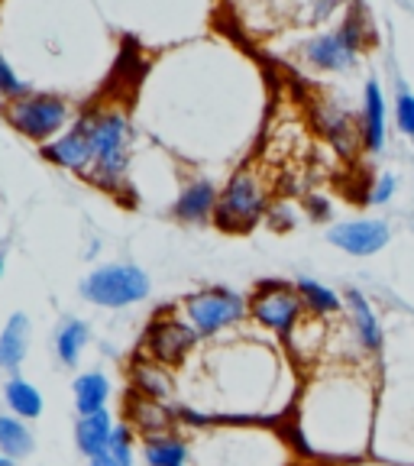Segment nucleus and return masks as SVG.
<instances>
[{"label": "nucleus", "mask_w": 414, "mask_h": 466, "mask_svg": "<svg viewBox=\"0 0 414 466\" xmlns=\"http://www.w3.org/2000/svg\"><path fill=\"white\" fill-rule=\"evenodd\" d=\"M376 376L359 363L320 366L291 415V444L318 460L363 457L376 441Z\"/></svg>", "instance_id": "obj_1"}, {"label": "nucleus", "mask_w": 414, "mask_h": 466, "mask_svg": "<svg viewBox=\"0 0 414 466\" xmlns=\"http://www.w3.org/2000/svg\"><path fill=\"white\" fill-rule=\"evenodd\" d=\"M288 441L259 424L217 421L191 444V466H288Z\"/></svg>", "instance_id": "obj_2"}, {"label": "nucleus", "mask_w": 414, "mask_h": 466, "mask_svg": "<svg viewBox=\"0 0 414 466\" xmlns=\"http://www.w3.org/2000/svg\"><path fill=\"white\" fill-rule=\"evenodd\" d=\"M85 120L95 146V166L87 172V182L110 195H120L126 188V168H130V120L116 107L91 110Z\"/></svg>", "instance_id": "obj_3"}, {"label": "nucleus", "mask_w": 414, "mask_h": 466, "mask_svg": "<svg viewBox=\"0 0 414 466\" xmlns=\"http://www.w3.org/2000/svg\"><path fill=\"white\" fill-rule=\"evenodd\" d=\"M178 314L197 330L201 340H214V337L237 330L249 318V299L227 285H207V289L185 295Z\"/></svg>", "instance_id": "obj_4"}, {"label": "nucleus", "mask_w": 414, "mask_h": 466, "mask_svg": "<svg viewBox=\"0 0 414 466\" xmlns=\"http://www.w3.org/2000/svg\"><path fill=\"white\" fill-rule=\"evenodd\" d=\"M4 120L26 139L45 146L56 137H62V130L72 124V104L58 95H36V91H29L26 97H16V101L4 104Z\"/></svg>", "instance_id": "obj_5"}, {"label": "nucleus", "mask_w": 414, "mask_h": 466, "mask_svg": "<svg viewBox=\"0 0 414 466\" xmlns=\"http://www.w3.org/2000/svg\"><path fill=\"white\" fill-rule=\"evenodd\" d=\"M78 291L81 299L97 308H130L149 299L153 285H149V276L133 262H107L81 279Z\"/></svg>", "instance_id": "obj_6"}, {"label": "nucleus", "mask_w": 414, "mask_h": 466, "mask_svg": "<svg viewBox=\"0 0 414 466\" xmlns=\"http://www.w3.org/2000/svg\"><path fill=\"white\" fill-rule=\"evenodd\" d=\"M249 318L259 330L288 340L295 328L308 318V308L295 282H259L249 295Z\"/></svg>", "instance_id": "obj_7"}, {"label": "nucleus", "mask_w": 414, "mask_h": 466, "mask_svg": "<svg viewBox=\"0 0 414 466\" xmlns=\"http://www.w3.org/2000/svg\"><path fill=\"white\" fill-rule=\"evenodd\" d=\"M266 211H269V204H266L262 182L253 172H237L217 195L214 224L224 233H247L266 218Z\"/></svg>", "instance_id": "obj_8"}, {"label": "nucleus", "mask_w": 414, "mask_h": 466, "mask_svg": "<svg viewBox=\"0 0 414 466\" xmlns=\"http://www.w3.org/2000/svg\"><path fill=\"white\" fill-rule=\"evenodd\" d=\"M197 343H201V337H197V330L191 328L182 314L162 311V314H156L143 330L146 357L168 366V370L188 363V357L197 350Z\"/></svg>", "instance_id": "obj_9"}, {"label": "nucleus", "mask_w": 414, "mask_h": 466, "mask_svg": "<svg viewBox=\"0 0 414 466\" xmlns=\"http://www.w3.org/2000/svg\"><path fill=\"white\" fill-rule=\"evenodd\" d=\"M369 43L366 23L359 14H349L347 23L334 33H320L305 46V58L320 72H347L357 56L363 52V46Z\"/></svg>", "instance_id": "obj_10"}, {"label": "nucleus", "mask_w": 414, "mask_h": 466, "mask_svg": "<svg viewBox=\"0 0 414 466\" xmlns=\"http://www.w3.org/2000/svg\"><path fill=\"white\" fill-rule=\"evenodd\" d=\"M343 305H347L349 334H353L359 357L379 360L382 357V347H386V330H382V320H379L372 301L359 289H347L343 291Z\"/></svg>", "instance_id": "obj_11"}, {"label": "nucleus", "mask_w": 414, "mask_h": 466, "mask_svg": "<svg viewBox=\"0 0 414 466\" xmlns=\"http://www.w3.org/2000/svg\"><path fill=\"white\" fill-rule=\"evenodd\" d=\"M389 240H392V227L379 218L343 220L328 230V243L347 256H376L379 249L389 247Z\"/></svg>", "instance_id": "obj_12"}, {"label": "nucleus", "mask_w": 414, "mask_h": 466, "mask_svg": "<svg viewBox=\"0 0 414 466\" xmlns=\"http://www.w3.org/2000/svg\"><path fill=\"white\" fill-rule=\"evenodd\" d=\"M43 159L87 178V172L95 166V146H91V130H87L85 116H78L62 137H56L52 143L43 146Z\"/></svg>", "instance_id": "obj_13"}, {"label": "nucleus", "mask_w": 414, "mask_h": 466, "mask_svg": "<svg viewBox=\"0 0 414 466\" xmlns=\"http://www.w3.org/2000/svg\"><path fill=\"white\" fill-rule=\"evenodd\" d=\"M363 149L369 156H379L386 149V137H389V110H386V97H382V87L376 78L366 81L363 91Z\"/></svg>", "instance_id": "obj_14"}, {"label": "nucleus", "mask_w": 414, "mask_h": 466, "mask_svg": "<svg viewBox=\"0 0 414 466\" xmlns=\"http://www.w3.org/2000/svg\"><path fill=\"white\" fill-rule=\"evenodd\" d=\"M126 415H130L126 424L143 437L166 434V431H175V424H178V408H172L168 401L146 399V395H136V392L126 401Z\"/></svg>", "instance_id": "obj_15"}, {"label": "nucleus", "mask_w": 414, "mask_h": 466, "mask_svg": "<svg viewBox=\"0 0 414 466\" xmlns=\"http://www.w3.org/2000/svg\"><path fill=\"white\" fill-rule=\"evenodd\" d=\"M214 208H217V188L207 178H191L172 204V214L182 224H207L214 220Z\"/></svg>", "instance_id": "obj_16"}, {"label": "nucleus", "mask_w": 414, "mask_h": 466, "mask_svg": "<svg viewBox=\"0 0 414 466\" xmlns=\"http://www.w3.org/2000/svg\"><path fill=\"white\" fill-rule=\"evenodd\" d=\"M139 457L146 466H191V441L178 431L143 437Z\"/></svg>", "instance_id": "obj_17"}, {"label": "nucleus", "mask_w": 414, "mask_h": 466, "mask_svg": "<svg viewBox=\"0 0 414 466\" xmlns=\"http://www.w3.org/2000/svg\"><path fill=\"white\" fill-rule=\"evenodd\" d=\"M29 343H33V324H29L26 314H10L4 330H0V370L16 376V370L23 366L29 353Z\"/></svg>", "instance_id": "obj_18"}, {"label": "nucleus", "mask_w": 414, "mask_h": 466, "mask_svg": "<svg viewBox=\"0 0 414 466\" xmlns=\"http://www.w3.org/2000/svg\"><path fill=\"white\" fill-rule=\"evenodd\" d=\"M110 434H114V418L110 411H95V415H78V424H75V447L78 453H85L87 460L104 457L110 447Z\"/></svg>", "instance_id": "obj_19"}, {"label": "nucleus", "mask_w": 414, "mask_h": 466, "mask_svg": "<svg viewBox=\"0 0 414 466\" xmlns=\"http://www.w3.org/2000/svg\"><path fill=\"white\" fill-rule=\"evenodd\" d=\"M133 379V392L146 395V399H156V401H168L175 395V376L168 372V366L156 363V360H139L130 372Z\"/></svg>", "instance_id": "obj_20"}, {"label": "nucleus", "mask_w": 414, "mask_h": 466, "mask_svg": "<svg viewBox=\"0 0 414 466\" xmlns=\"http://www.w3.org/2000/svg\"><path fill=\"white\" fill-rule=\"evenodd\" d=\"M110 379L104 376L101 370H87L81 372L78 379L72 382V399H75V408H78V415H95V411H104L110 401Z\"/></svg>", "instance_id": "obj_21"}, {"label": "nucleus", "mask_w": 414, "mask_h": 466, "mask_svg": "<svg viewBox=\"0 0 414 466\" xmlns=\"http://www.w3.org/2000/svg\"><path fill=\"white\" fill-rule=\"evenodd\" d=\"M4 405H7L10 415L23 418V421H36V418L43 415L45 399L29 379L10 376L7 382H4Z\"/></svg>", "instance_id": "obj_22"}, {"label": "nucleus", "mask_w": 414, "mask_h": 466, "mask_svg": "<svg viewBox=\"0 0 414 466\" xmlns=\"http://www.w3.org/2000/svg\"><path fill=\"white\" fill-rule=\"evenodd\" d=\"M295 289H298L301 301H305L308 314L311 318H320V320H330L343 311V299L337 295L330 285L318 282V279H308V276H298L295 279Z\"/></svg>", "instance_id": "obj_23"}, {"label": "nucleus", "mask_w": 414, "mask_h": 466, "mask_svg": "<svg viewBox=\"0 0 414 466\" xmlns=\"http://www.w3.org/2000/svg\"><path fill=\"white\" fill-rule=\"evenodd\" d=\"M87 343H91V328L78 318L62 320V324L56 328V337H52V350H56V360L62 366L78 363Z\"/></svg>", "instance_id": "obj_24"}, {"label": "nucleus", "mask_w": 414, "mask_h": 466, "mask_svg": "<svg viewBox=\"0 0 414 466\" xmlns=\"http://www.w3.org/2000/svg\"><path fill=\"white\" fill-rule=\"evenodd\" d=\"M0 451L7 453L10 460H23L36 451V437L29 431V421L4 411L0 415Z\"/></svg>", "instance_id": "obj_25"}, {"label": "nucleus", "mask_w": 414, "mask_h": 466, "mask_svg": "<svg viewBox=\"0 0 414 466\" xmlns=\"http://www.w3.org/2000/svg\"><path fill=\"white\" fill-rule=\"evenodd\" d=\"M320 127H324V133L340 146L343 153H353L357 146H363V127L353 124V116L343 114V110L324 107V114H320Z\"/></svg>", "instance_id": "obj_26"}, {"label": "nucleus", "mask_w": 414, "mask_h": 466, "mask_svg": "<svg viewBox=\"0 0 414 466\" xmlns=\"http://www.w3.org/2000/svg\"><path fill=\"white\" fill-rule=\"evenodd\" d=\"M136 431L130 424H114V434H110L107 457L116 466H136Z\"/></svg>", "instance_id": "obj_27"}, {"label": "nucleus", "mask_w": 414, "mask_h": 466, "mask_svg": "<svg viewBox=\"0 0 414 466\" xmlns=\"http://www.w3.org/2000/svg\"><path fill=\"white\" fill-rule=\"evenodd\" d=\"M395 124H399L401 137H408L414 143V95L399 81L395 91Z\"/></svg>", "instance_id": "obj_28"}, {"label": "nucleus", "mask_w": 414, "mask_h": 466, "mask_svg": "<svg viewBox=\"0 0 414 466\" xmlns=\"http://www.w3.org/2000/svg\"><path fill=\"white\" fill-rule=\"evenodd\" d=\"M26 95H29V85L16 78V72L10 68V62L0 56V97L16 101V97H26Z\"/></svg>", "instance_id": "obj_29"}, {"label": "nucleus", "mask_w": 414, "mask_h": 466, "mask_svg": "<svg viewBox=\"0 0 414 466\" xmlns=\"http://www.w3.org/2000/svg\"><path fill=\"white\" fill-rule=\"evenodd\" d=\"M395 191H399V178H395L392 172H382L376 182H372L369 198H366V201L369 204H389L395 198Z\"/></svg>", "instance_id": "obj_30"}, {"label": "nucleus", "mask_w": 414, "mask_h": 466, "mask_svg": "<svg viewBox=\"0 0 414 466\" xmlns=\"http://www.w3.org/2000/svg\"><path fill=\"white\" fill-rule=\"evenodd\" d=\"M266 224L276 233H288L295 227V211H291L288 204H272L269 211H266Z\"/></svg>", "instance_id": "obj_31"}, {"label": "nucleus", "mask_w": 414, "mask_h": 466, "mask_svg": "<svg viewBox=\"0 0 414 466\" xmlns=\"http://www.w3.org/2000/svg\"><path fill=\"white\" fill-rule=\"evenodd\" d=\"M337 4H340V0H318V7H314V16H330V10L337 7Z\"/></svg>", "instance_id": "obj_32"}, {"label": "nucleus", "mask_w": 414, "mask_h": 466, "mask_svg": "<svg viewBox=\"0 0 414 466\" xmlns=\"http://www.w3.org/2000/svg\"><path fill=\"white\" fill-rule=\"evenodd\" d=\"M87 463H91V466H116L114 460L107 457V453H104V457H95V460H87Z\"/></svg>", "instance_id": "obj_33"}, {"label": "nucleus", "mask_w": 414, "mask_h": 466, "mask_svg": "<svg viewBox=\"0 0 414 466\" xmlns=\"http://www.w3.org/2000/svg\"><path fill=\"white\" fill-rule=\"evenodd\" d=\"M0 466H16V460H10V457H7V453L0 451Z\"/></svg>", "instance_id": "obj_34"}, {"label": "nucleus", "mask_w": 414, "mask_h": 466, "mask_svg": "<svg viewBox=\"0 0 414 466\" xmlns=\"http://www.w3.org/2000/svg\"><path fill=\"white\" fill-rule=\"evenodd\" d=\"M4 266H7V259H4V249H0V276H4Z\"/></svg>", "instance_id": "obj_35"}]
</instances>
